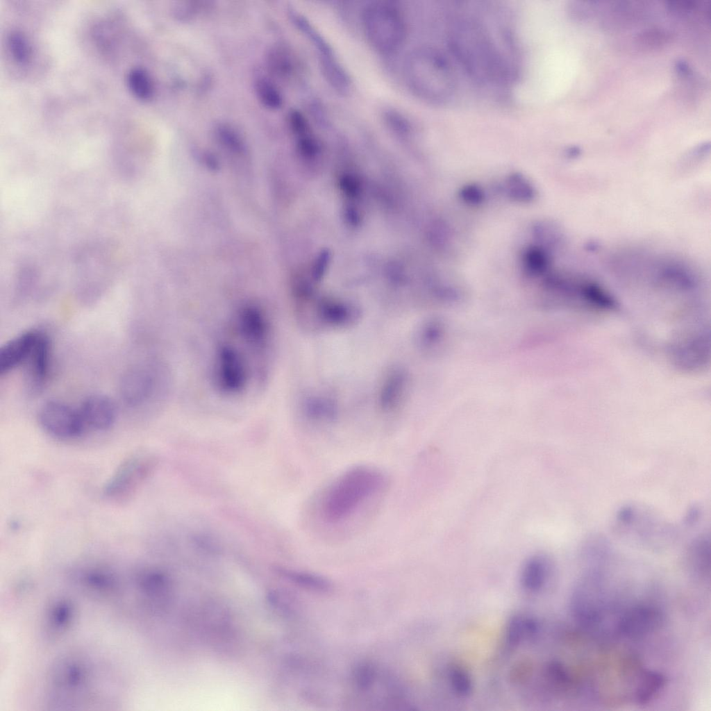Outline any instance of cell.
I'll return each instance as SVG.
<instances>
[{"instance_id": "cell-1", "label": "cell", "mask_w": 711, "mask_h": 711, "mask_svg": "<svg viewBox=\"0 0 711 711\" xmlns=\"http://www.w3.org/2000/svg\"><path fill=\"white\" fill-rule=\"evenodd\" d=\"M451 40L455 56L476 80L499 83L508 77L503 56L478 22H460L453 29Z\"/></svg>"}, {"instance_id": "cell-2", "label": "cell", "mask_w": 711, "mask_h": 711, "mask_svg": "<svg viewBox=\"0 0 711 711\" xmlns=\"http://www.w3.org/2000/svg\"><path fill=\"white\" fill-rule=\"evenodd\" d=\"M385 476L377 468L360 465L340 475L326 491L321 505L325 522L337 524L351 517L385 483Z\"/></svg>"}, {"instance_id": "cell-3", "label": "cell", "mask_w": 711, "mask_h": 711, "mask_svg": "<svg viewBox=\"0 0 711 711\" xmlns=\"http://www.w3.org/2000/svg\"><path fill=\"white\" fill-rule=\"evenodd\" d=\"M404 76L411 91L419 99L442 103L454 94L456 80L446 57L435 48L415 49L404 62Z\"/></svg>"}, {"instance_id": "cell-4", "label": "cell", "mask_w": 711, "mask_h": 711, "mask_svg": "<svg viewBox=\"0 0 711 711\" xmlns=\"http://www.w3.org/2000/svg\"><path fill=\"white\" fill-rule=\"evenodd\" d=\"M362 22L366 37L377 51L390 53L403 44L406 26L402 12L392 2L374 1L365 6Z\"/></svg>"}, {"instance_id": "cell-5", "label": "cell", "mask_w": 711, "mask_h": 711, "mask_svg": "<svg viewBox=\"0 0 711 711\" xmlns=\"http://www.w3.org/2000/svg\"><path fill=\"white\" fill-rule=\"evenodd\" d=\"M215 388L226 396H236L246 388L250 369L244 353L233 343H220L215 349L212 366Z\"/></svg>"}, {"instance_id": "cell-6", "label": "cell", "mask_w": 711, "mask_h": 711, "mask_svg": "<svg viewBox=\"0 0 711 711\" xmlns=\"http://www.w3.org/2000/svg\"><path fill=\"white\" fill-rule=\"evenodd\" d=\"M233 332L242 344L258 358L267 356L271 346V328L267 313L256 303H245L235 312Z\"/></svg>"}, {"instance_id": "cell-7", "label": "cell", "mask_w": 711, "mask_h": 711, "mask_svg": "<svg viewBox=\"0 0 711 711\" xmlns=\"http://www.w3.org/2000/svg\"><path fill=\"white\" fill-rule=\"evenodd\" d=\"M149 458L141 453L130 455L116 469L104 487L105 496L115 501L131 498L147 476Z\"/></svg>"}, {"instance_id": "cell-8", "label": "cell", "mask_w": 711, "mask_h": 711, "mask_svg": "<svg viewBox=\"0 0 711 711\" xmlns=\"http://www.w3.org/2000/svg\"><path fill=\"white\" fill-rule=\"evenodd\" d=\"M38 419L50 435L69 439L81 436L86 430L78 409L58 401H49L40 408Z\"/></svg>"}, {"instance_id": "cell-9", "label": "cell", "mask_w": 711, "mask_h": 711, "mask_svg": "<svg viewBox=\"0 0 711 711\" xmlns=\"http://www.w3.org/2000/svg\"><path fill=\"white\" fill-rule=\"evenodd\" d=\"M156 385V377L151 369L142 367L131 368L120 380L121 398L128 405H142L153 394Z\"/></svg>"}, {"instance_id": "cell-10", "label": "cell", "mask_w": 711, "mask_h": 711, "mask_svg": "<svg viewBox=\"0 0 711 711\" xmlns=\"http://www.w3.org/2000/svg\"><path fill=\"white\" fill-rule=\"evenodd\" d=\"M50 353V339L46 333L40 331L34 346L25 362L26 385L31 393L40 392L47 382Z\"/></svg>"}, {"instance_id": "cell-11", "label": "cell", "mask_w": 711, "mask_h": 711, "mask_svg": "<svg viewBox=\"0 0 711 711\" xmlns=\"http://www.w3.org/2000/svg\"><path fill=\"white\" fill-rule=\"evenodd\" d=\"M663 616L660 610L650 605H637L627 610L619 623V630L628 637H639L661 626Z\"/></svg>"}, {"instance_id": "cell-12", "label": "cell", "mask_w": 711, "mask_h": 711, "mask_svg": "<svg viewBox=\"0 0 711 711\" xmlns=\"http://www.w3.org/2000/svg\"><path fill=\"white\" fill-rule=\"evenodd\" d=\"M78 411L86 430H108L115 423L117 416L112 400L102 394L87 396L83 401Z\"/></svg>"}, {"instance_id": "cell-13", "label": "cell", "mask_w": 711, "mask_h": 711, "mask_svg": "<svg viewBox=\"0 0 711 711\" xmlns=\"http://www.w3.org/2000/svg\"><path fill=\"white\" fill-rule=\"evenodd\" d=\"M40 331H28L7 342L0 349V375L7 374L25 363Z\"/></svg>"}, {"instance_id": "cell-14", "label": "cell", "mask_w": 711, "mask_h": 711, "mask_svg": "<svg viewBox=\"0 0 711 711\" xmlns=\"http://www.w3.org/2000/svg\"><path fill=\"white\" fill-rule=\"evenodd\" d=\"M551 569V562L545 555L536 553L530 556L520 571L521 588L531 594L540 592L549 578Z\"/></svg>"}, {"instance_id": "cell-15", "label": "cell", "mask_w": 711, "mask_h": 711, "mask_svg": "<svg viewBox=\"0 0 711 711\" xmlns=\"http://www.w3.org/2000/svg\"><path fill=\"white\" fill-rule=\"evenodd\" d=\"M539 628V623L535 617L526 614H515L507 623L506 643L510 649L517 648L534 639Z\"/></svg>"}, {"instance_id": "cell-16", "label": "cell", "mask_w": 711, "mask_h": 711, "mask_svg": "<svg viewBox=\"0 0 711 711\" xmlns=\"http://www.w3.org/2000/svg\"><path fill=\"white\" fill-rule=\"evenodd\" d=\"M279 572L290 581L310 591L327 593L333 588L328 579L314 573L289 569H281Z\"/></svg>"}, {"instance_id": "cell-17", "label": "cell", "mask_w": 711, "mask_h": 711, "mask_svg": "<svg viewBox=\"0 0 711 711\" xmlns=\"http://www.w3.org/2000/svg\"><path fill=\"white\" fill-rule=\"evenodd\" d=\"M665 677L655 671H646L642 675L636 691V700L641 704H645L654 698V696L664 686Z\"/></svg>"}, {"instance_id": "cell-18", "label": "cell", "mask_w": 711, "mask_h": 711, "mask_svg": "<svg viewBox=\"0 0 711 711\" xmlns=\"http://www.w3.org/2000/svg\"><path fill=\"white\" fill-rule=\"evenodd\" d=\"M448 684L453 693L460 698L467 697L473 689V683L469 671L458 664H451L446 671Z\"/></svg>"}, {"instance_id": "cell-19", "label": "cell", "mask_w": 711, "mask_h": 711, "mask_svg": "<svg viewBox=\"0 0 711 711\" xmlns=\"http://www.w3.org/2000/svg\"><path fill=\"white\" fill-rule=\"evenodd\" d=\"M128 86L137 99L149 100L153 94V85L149 74L141 67L131 69L127 76Z\"/></svg>"}, {"instance_id": "cell-20", "label": "cell", "mask_w": 711, "mask_h": 711, "mask_svg": "<svg viewBox=\"0 0 711 711\" xmlns=\"http://www.w3.org/2000/svg\"><path fill=\"white\" fill-rule=\"evenodd\" d=\"M321 67L325 78L333 87L340 92L348 90L349 76L334 56L321 58Z\"/></svg>"}, {"instance_id": "cell-21", "label": "cell", "mask_w": 711, "mask_h": 711, "mask_svg": "<svg viewBox=\"0 0 711 711\" xmlns=\"http://www.w3.org/2000/svg\"><path fill=\"white\" fill-rule=\"evenodd\" d=\"M378 677L375 664L369 661L357 663L351 672L352 683L360 692H369L374 685Z\"/></svg>"}, {"instance_id": "cell-22", "label": "cell", "mask_w": 711, "mask_h": 711, "mask_svg": "<svg viewBox=\"0 0 711 711\" xmlns=\"http://www.w3.org/2000/svg\"><path fill=\"white\" fill-rule=\"evenodd\" d=\"M8 47L14 60L19 65L27 64L31 58V47L26 36L19 31H11L7 38Z\"/></svg>"}, {"instance_id": "cell-23", "label": "cell", "mask_w": 711, "mask_h": 711, "mask_svg": "<svg viewBox=\"0 0 711 711\" xmlns=\"http://www.w3.org/2000/svg\"><path fill=\"white\" fill-rule=\"evenodd\" d=\"M255 90L259 101L266 108L276 110L281 107V94L269 80L265 78H258L255 83Z\"/></svg>"}, {"instance_id": "cell-24", "label": "cell", "mask_w": 711, "mask_h": 711, "mask_svg": "<svg viewBox=\"0 0 711 711\" xmlns=\"http://www.w3.org/2000/svg\"><path fill=\"white\" fill-rule=\"evenodd\" d=\"M267 62L270 70L281 77L289 76L294 69L290 54L281 47H274L269 51Z\"/></svg>"}, {"instance_id": "cell-25", "label": "cell", "mask_w": 711, "mask_h": 711, "mask_svg": "<svg viewBox=\"0 0 711 711\" xmlns=\"http://www.w3.org/2000/svg\"><path fill=\"white\" fill-rule=\"evenodd\" d=\"M403 374L396 373L385 385L381 398V406L385 410H392L399 404L403 394Z\"/></svg>"}, {"instance_id": "cell-26", "label": "cell", "mask_w": 711, "mask_h": 711, "mask_svg": "<svg viewBox=\"0 0 711 711\" xmlns=\"http://www.w3.org/2000/svg\"><path fill=\"white\" fill-rule=\"evenodd\" d=\"M506 192L514 200L530 201L535 196V192L528 181L519 174L509 176L506 183Z\"/></svg>"}, {"instance_id": "cell-27", "label": "cell", "mask_w": 711, "mask_h": 711, "mask_svg": "<svg viewBox=\"0 0 711 711\" xmlns=\"http://www.w3.org/2000/svg\"><path fill=\"white\" fill-rule=\"evenodd\" d=\"M548 263L546 253L539 248H530L524 253V267L533 274L542 273L546 270Z\"/></svg>"}, {"instance_id": "cell-28", "label": "cell", "mask_w": 711, "mask_h": 711, "mask_svg": "<svg viewBox=\"0 0 711 711\" xmlns=\"http://www.w3.org/2000/svg\"><path fill=\"white\" fill-rule=\"evenodd\" d=\"M668 35L662 31L651 29L644 31L637 37V44L646 49H655L664 44Z\"/></svg>"}, {"instance_id": "cell-29", "label": "cell", "mask_w": 711, "mask_h": 711, "mask_svg": "<svg viewBox=\"0 0 711 711\" xmlns=\"http://www.w3.org/2000/svg\"><path fill=\"white\" fill-rule=\"evenodd\" d=\"M219 140L228 147L236 151H241L243 143L239 134L235 129L227 125H219L217 128Z\"/></svg>"}, {"instance_id": "cell-30", "label": "cell", "mask_w": 711, "mask_h": 711, "mask_svg": "<svg viewBox=\"0 0 711 711\" xmlns=\"http://www.w3.org/2000/svg\"><path fill=\"white\" fill-rule=\"evenodd\" d=\"M288 122L292 131L299 136L309 133V125L305 117L298 110H291Z\"/></svg>"}, {"instance_id": "cell-31", "label": "cell", "mask_w": 711, "mask_h": 711, "mask_svg": "<svg viewBox=\"0 0 711 711\" xmlns=\"http://www.w3.org/2000/svg\"><path fill=\"white\" fill-rule=\"evenodd\" d=\"M460 196L465 202L474 205L481 203L484 198L482 190L475 185L463 187L460 191Z\"/></svg>"}, {"instance_id": "cell-32", "label": "cell", "mask_w": 711, "mask_h": 711, "mask_svg": "<svg viewBox=\"0 0 711 711\" xmlns=\"http://www.w3.org/2000/svg\"><path fill=\"white\" fill-rule=\"evenodd\" d=\"M676 69L678 74L686 76L690 73V68L687 62L685 60H678L676 63Z\"/></svg>"}]
</instances>
